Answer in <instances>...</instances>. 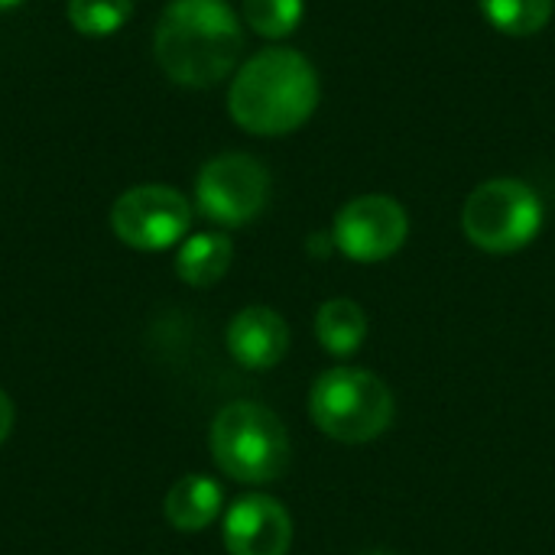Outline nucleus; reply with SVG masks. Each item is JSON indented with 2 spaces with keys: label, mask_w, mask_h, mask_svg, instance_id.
<instances>
[{
  "label": "nucleus",
  "mask_w": 555,
  "mask_h": 555,
  "mask_svg": "<svg viewBox=\"0 0 555 555\" xmlns=\"http://www.w3.org/2000/svg\"><path fill=\"white\" fill-rule=\"evenodd\" d=\"M481 16L507 36H533L553 20L555 0H478Z\"/></svg>",
  "instance_id": "4468645a"
},
{
  "label": "nucleus",
  "mask_w": 555,
  "mask_h": 555,
  "mask_svg": "<svg viewBox=\"0 0 555 555\" xmlns=\"http://www.w3.org/2000/svg\"><path fill=\"white\" fill-rule=\"evenodd\" d=\"M218 468L244 485H270L289 465V436L280 416L260 403H231L211 423Z\"/></svg>",
  "instance_id": "7ed1b4c3"
},
{
  "label": "nucleus",
  "mask_w": 555,
  "mask_h": 555,
  "mask_svg": "<svg viewBox=\"0 0 555 555\" xmlns=\"http://www.w3.org/2000/svg\"><path fill=\"white\" fill-rule=\"evenodd\" d=\"M189 224L192 205L169 185H137L111 208L114 234L133 250H166L185 237Z\"/></svg>",
  "instance_id": "0eeeda50"
},
{
  "label": "nucleus",
  "mask_w": 555,
  "mask_h": 555,
  "mask_svg": "<svg viewBox=\"0 0 555 555\" xmlns=\"http://www.w3.org/2000/svg\"><path fill=\"white\" fill-rule=\"evenodd\" d=\"M367 555H393V553H367Z\"/></svg>",
  "instance_id": "6ab92c4d"
},
{
  "label": "nucleus",
  "mask_w": 555,
  "mask_h": 555,
  "mask_svg": "<svg viewBox=\"0 0 555 555\" xmlns=\"http://www.w3.org/2000/svg\"><path fill=\"white\" fill-rule=\"evenodd\" d=\"M221 504H224V491L218 481L205 475H185L166 494V520L182 533H198L218 520Z\"/></svg>",
  "instance_id": "9b49d317"
},
{
  "label": "nucleus",
  "mask_w": 555,
  "mask_h": 555,
  "mask_svg": "<svg viewBox=\"0 0 555 555\" xmlns=\"http://www.w3.org/2000/svg\"><path fill=\"white\" fill-rule=\"evenodd\" d=\"M10 429H13V403H10V397L0 390V442L10 436Z\"/></svg>",
  "instance_id": "f3484780"
},
{
  "label": "nucleus",
  "mask_w": 555,
  "mask_h": 555,
  "mask_svg": "<svg viewBox=\"0 0 555 555\" xmlns=\"http://www.w3.org/2000/svg\"><path fill=\"white\" fill-rule=\"evenodd\" d=\"M302 20V0H244V23L263 39H283L296 33Z\"/></svg>",
  "instance_id": "dca6fc26"
},
{
  "label": "nucleus",
  "mask_w": 555,
  "mask_h": 555,
  "mask_svg": "<svg viewBox=\"0 0 555 555\" xmlns=\"http://www.w3.org/2000/svg\"><path fill=\"white\" fill-rule=\"evenodd\" d=\"M315 338L335 358H351L367 338V315L354 299H328L315 312Z\"/></svg>",
  "instance_id": "ddd939ff"
},
{
  "label": "nucleus",
  "mask_w": 555,
  "mask_h": 555,
  "mask_svg": "<svg viewBox=\"0 0 555 555\" xmlns=\"http://www.w3.org/2000/svg\"><path fill=\"white\" fill-rule=\"evenodd\" d=\"M16 3H20V0H0V13L10 10V7H16Z\"/></svg>",
  "instance_id": "a211bd4d"
},
{
  "label": "nucleus",
  "mask_w": 555,
  "mask_h": 555,
  "mask_svg": "<svg viewBox=\"0 0 555 555\" xmlns=\"http://www.w3.org/2000/svg\"><path fill=\"white\" fill-rule=\"evenodd\" d=\"M286 348H289V328L283 315L267 306H250L237 312L228 325V351L247 371L276 367Z\"/></svg>",
  "instance_id": "9d476101"
},
{
  "label": "nucleus",
  "mask_w": 555,
  "mask_h": 555,
  "mask_svg": "<svg viewBox=\"0 0 555 555\" xmlns=\"http://www.w3.org/2000/svg\"><path fill=\"white\" fill-rule=\"evenodd\" d=\"M195 202L205 218L224 228L254 221L270 202V172L247 153H221L208 159L195 182Z\"/></svg>",
  "instance_id": "423d86ee"
},
{
  "label": "nucleus",
  "mask_w": 555,
  "mask_h": 555,
  "mask_svg": "<svg viewBox=\"0 0 555 555\" xmlns=\"http://www.w3.org/2000/svg\"><path fill=\"white\" fill-rule=\"evenodd\" d=\"M65 13H68V23L78 33H85V36H111L130 20L133 3L130 0H68Z\"/></svg>",
  "instance_id": "2eb2a0df"
},
{
  "label": "nucleus",
  "mask_w": 555,
  "mask_h": 555,
  "mask_svg": "<svg viewBox=\"0 0 555 555\" xmlns=\"http://www.w3.org/2000/svg\"><path fill=\"white\" fill-rule=\"evenodd\" d=\"M309 413L325 436L348 446H361L377 439L390 426L393 393L371 371L335 367L312 384Z\"/></svg>",
  "instance_id": "20e7f679"
},
{
  "label": "nucleus",
  "mask_w": 555,
  "mask_h": 555,
  "mask_svg": "<svg viewBox=\"0 0 555 555\" xmlns=\"http://www.w3.org/2000/svg\"><path fill=\"white\" fill-rule=\"evenodd\" d=\"M410 234L403 205L390 195H358L338 215L332 228L335 247L358 263H380L393 257Z\"/></svg>",
  "instance_id": "6e6552de"
},
{
  "label": "nucleus",
  "mask_w": 555,
  "mask_h": 555,
  "mask_svg": "<svg viewBox=\"0 0 555 555\" xmlns=\"http://www.w3.org/2000/svg\"><path fill=\"white\" fill-rule=\"evenodd\" d=\"M293 543V520L273 498H241L224 517V546L231 555H286Z\"/></svg>",
  "instance_id": "1a4fd4ad"
},
{
  "label": "nucleus",
  "mask_w": 555,
  "mask_h": 555,
  "mask_svg": "<svg viewBox=\"0 0 555 555\" xmlns=\"http://www.w3.org/2000/svg\"><path fill=\"white\" fill-rule=\"evenodd\" d=\"M231 257H234V247L228 234H218V231L192 234L176 254V273L189 286H211L228 273Z\"/></svg>",
  "instance_id": "f8f14e48"
},
{
  "label": "nucleus",
  "mask_w": 555,
  "mask_h": 555,
  "mask_svg": "<svg viewBox=\"0 0 555 555\" xmlns=\"http://www.w3.org/2000/svg\"><path fill=\"white\" fill-rule=\"evenodd\" d=\"M159 68L185 88L224 81L244 52V29L228 0H172L153 36Z\"/></svg>",
  "instance_id": "f257e3e1"
},
{
  "label": "nucleus",
  "mask_w": 555,
  "mask_h": 555,
  "mask_svg": "<svg viewBox=\"0 0 555 555\" xmlns=\"http://www.w3.org/2000/svg\"><path fill=\"white\" fill-rule=\"evenodd\" d=\"M319 107L315 65L286 46L250 55L228 91L234 124L254 137H283L299 130Z\"/></svg>",
  "instance_id": "f03ea898"
},
{
  "label": "nucleus",
  "mask_w": 555,
  "mask_h": 555,
  "mask_svg": "<svg viewBox=\"0 0 555 555\" xmlns=\"http://www.w3.org/2000/svg\"><path fill=\"white\" fill-rule=\"evenodd\" d=\"M465 237L488 254H517L543 228V202L520 179L481 182L462 208Z\"/></svg>",
  "instance_id": "39448f33"
}]
</instances>
